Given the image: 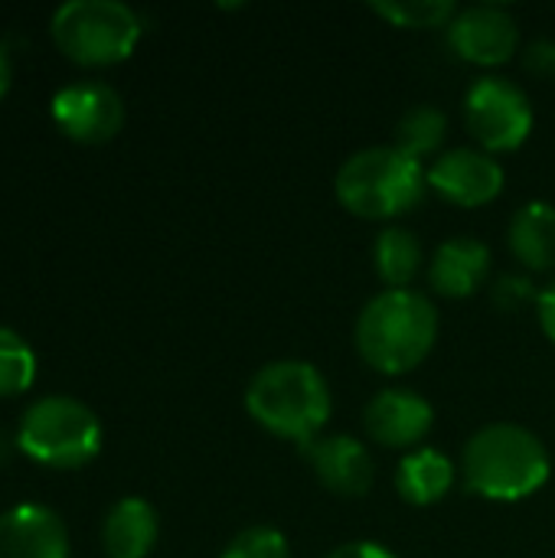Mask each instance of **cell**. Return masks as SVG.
Wrapping results in <instances>:
<instances>
[{"label":"cell","mask_w":555,"mask_h":558,"mask_svg":"<svg viewBox=\"0 0 555 558\" xmlns=\"http://www.w3.org/2000/svg\"><path fill=\"white\" fill-rule=\"evenodd\" d=\"M0 558H69L65 523L39 504H20L0 517Z\"/></svg>","instance_id":"cell-13"},{"label":"cell","mask_w":555,"mask_h":558,"mask_svg":"<svg viewBox=\"0 0 555 558\" xmlns=\"http://www.w3.org/2000/svg\"><path fill=\"white\" fill-rule=\"evenodd\" d=\"M33 379H36V353L16 330L0 327V399L26 392Z\"/></svg>","instance_id":"cell-21"},{"label":"cell","mask_w":555,"mask_h":558,"mask_svg":"<svg viewBox=\"0 0 555 558\" xmlns=\"http://www.w3.org/2000/svg\"><path fill=\"white\" fill-rule=\"evenodd\" d=\"M536 317H540L543 333L555 343V281H550V284L540 291V298H536Z\"/></svg>","instance_id":"cell-26"},{"label":"cell","mask_w":555,"mask_h":558,"mask_svg":"<svg viewBox=\"0 0 555 558\" xmlns=\"http://www.w3.org/2000/svg\"><path fill=\"white\" fill-rule=\"evenodd\" d=\"M245 409L258 428L304 448L307 441L321 438L324 425L330 422L334 399L324 373L314 363L275 360L252 376L245 389Z\"/></svg>","instance_id":"cell-3"},{"label":"cell","mask_w":555,"mask_h":558,"mask_svg":"<svg viewBox=\"0 0 555 558\" xmlns=\"http://www.w3.org/2000/svg\"><path fill=\"white\" fill-rule=\"evenodd\" d=\"M363 425L376 445L415 451L435 425V409L425 396L412 389H383L370 399Z\"/></svg>","instance_id":"cell-11"},{"label":"cell","mask_w":555,"mask_h":558,"mask_svg":"<svg viewBox=\"0 0 555 558\" xmlns=\"http://www.w3.org/2000/svg\"><path fill=\"white\" fill-rule=\"evenodd\" d=\"M461 474L471 494L494 504H517L546 487L553 461L546 445L530 428L494 422L468 438Z\"/></svg>","instance_id":"cell-1"},{"label":"cell","mask_w":555,"mask_h":558,"mask_svg":"<svg viewBox=\"0 0 555 558\" xmlns=\"http://www.w3.org/2000/svg\"><path fill=\"white\" fill-rule=\"evenodd\" d=\"M141 29V16L121 0H69L49 23L56 49L88 69L124 62L134 52Z\"/></svg>","instance_id":"cell-5"},{"label":"cell","mask_w":555,"mask_h":558,"mask_svg":"<svg viewBox=\"0 0 555 558\" xmlns=\"http://www.w3.org/2000/svg\"><path fill=\"white\" fill-rule=\"evenodd\" d=\"M507 242L514 258L530 271L555 268V206L533 199L520 206L510 219Z\"/></svg>","instance_id":"cell-16"},{"label":"cell","mask_w":555,"mask_h":558,"mask_svg":"<svg viewBox=\"0 0 555 558\" xmlns=\"http://www.w3.org/2000/svg\"><path fill=\"white\" fill-rule=\"evenodd\" d=\"M491 275V248L481 239H448L429 262V284L442 298H471Z\"/></svg>","instance_id":"cell-14"},{"label":"cell","mask_w":555,"mask_h":558,"mask_svg":"<svg viewBox=\"0 0 555 558\" xmlns=\"http://www.w3.org/2000/svg\"><path fill=\"white\" fill-rule=\"evenodd\" d=\"M10 448H13V445H10V438H7V435L0 432V464H3L7 458H10Z\"/></svg>","instance_id":"cell-28"},{"label":"cell","mask_w":555,"mask_h":558,"mask_svg":"<svg viewBox=\"0 0 555 558\" xmlns=\"http://www.w3.org/2000/svg\"><path fill=\"white\" fill-rule=\"evenodd\" d=\"M455 484V464L448 454L435 448H415L399 461L396 471V490L412 507H435L448 497Z\"/></svg>","instance_id":"cell-17"},{"label":"cell","mask_w":555,"mask_h":558,"mask_svg":"<svg viewBox=\"0 0 555 558\" xmlns=\"http://www.w3.org/2000/svg\"><path fill=\"white\" fill-rule=\"evenodd\" d=\"M10 78H13V65H10V56H7L3 46H0V98H3L7 88H10Z\"/></svg>","instance_id":"cell-27"},{"label":"cell","mask_w":555,"mask_h":558,"mask_svg":"<svg viewBox=\"0 0 555 558\" xmlns=\"http://www.w3.org/2000/svg\"><path fill=\"white\" fill-rule=\"evenodd\" d=\"M160 533L157 510L141 497L118 500L101 523V549L108 558H147Z\"/></svg>","instance_id":"cell-15"},{"label":"cell","mask_w":555,"mask_h":558,"mask_svg":"<svg viewBox=\"0 0 555 558\" xmlns=\"http://www.w3.org/2000/svg\"><path fill=\"white\" fill-rule=\"evenodd\" d=\"M422 262H425V252L412 229L389 226L373 242V265H376L379 281L389 291H406L419 278Z\"/></svg>","instance_id":"cell-18"},{"label":"cell","mask_w":555,"mask_h":558,"mask_svg":"<svg viewBox=\"0 0 555 558\" xmlns=\"http://www.w3.org/2000/svg\"><path fill=\"white\" fill-rule=\"evenodd\" d=\"M357 350L366 366L383 376H402L422 366L438 340V311L435 304L406 288L379 291L370 298L357 317L353 330Z\"/></svg>","instance_id":"cell-2"},{"label":"cell","mask_w":555,"mask_h":558,"mask_svg":"<svg viewBox=\"0 0 555 558\" xmlns=\"http://www.w3.org/2000/svg\"><path fill=\"white\" fill-rule=\"evenodd\" d=\"M523 65L533 75H553L555 72V43L553 39H536L523 52Z\"/></svg>","instance_id":"cell-24"},{"label":"cell","mask_w":555,"mask_h":558,"mask_svg":"<svg viewBox=\"0 0 555 558\" xmlns=\"http://www.w3.org/2000/svg\"><path fill=\"white\" fill-rule=\"evenodd\" d=\"M533 298H540V294L533 291V281L527 275H500L494 281V301L504 311H520Z\"/></svg>","instance_id":"cell-23"},{"label":"cell","mask_w":555,"mask_h":558,"mask_svg":"<svg viewBox=\"0 0 555 558\" xmlns=\"http://www.w3.org/2000/svg\"><path fill=\"white\" fill-rule=\"evenodd\" d=\"M307 468L314 471V477L337 497L357 500L363 494H370L373 481H376V464L370 458V448L353 438V435H321L314 441H307L304 448Z\"/></svg>","instance_id":"cell-12"},{"label":"cell","mask_w":555,"mask_h":558,"mask_svg":"<svg viewBox=\"0 0 555 558\" xmlns=\"http://www.w3.org/2000/svg\"><path fill=\"white\" fill-rule=\"evenodd\" d=\"M327 558H396L386 546L379 543H370V539H360V543H343L337 546Z\"/></svg>","instance_id":"cell-25"},{"label":"cell","mask_w":555,"mask_h":558,"mask_svg":"<svg viewBox=\"0 0 555 558\" xmlns=\"http://www.w3.org/2000/svg\"><path fill=\"white\" fill-rule=\"evenodd\" d=\"M445 131H448V118H445L442 108H435V105H415V108H409L399 118L393 147H399L402 154H409V157H415L422 163V157H432V154L442 150Z\"/></svg>","instance_id":"cell-19"},{"label":"cell","mask_w":555,"mask_h":558,"mask_svg":"<svg viewBox=\"0 0 555 558\" xmlns=\"http://www.w3.org/2000/svg\"><path fill=\"white\" fill-rule=\"evenodd\" d=\"M504 167L494 154L481 147H455L432 160L429 167V186L464 209H478L494 203L504 193Z\"/></svg>","instance_id":"cell-10"},{"label":"cell","mask_w":555,"mask_h":558,"mask_svg":"<svg viewBox=\"0 0 555 558\" xmlns=\"http://www.w3.org/2000/svg\"><path fill=\"white\" fill-rule=\"evenodd\" d=\"M425 190H429V170L393 144L363 147L350 154L334 180V193L340 206L373 222L406 216L422 203Z\"/></svg>","instance_id":"cell-4"},{"label":"cell","mask_w":555,"mask_h":558,"mask_svg":"<svg viewBox=\"0 0 555 558\" xmlns=\"http://www.w3.org/2000/svg\"><path fill=\"white\" fill-rule=\"evenodd\" d=\"M219 558H291V546L275 526H249L229 539Z\"/></svg>","instance_id":"cell-22"},{"label":"cell","mask_w":555,"mask_h":558,"mask_svg":"<svg viewBox=\"0 0 555 558\" xmlns=\"http://www.w3.org/2000/svg\"><path fill=\"white\" fill-rule=\"evenodd\" d=\"M464 118L487 154H507L527 144L533 134V105L530 95L500 75H481L464 95Z\"/></svg>","instance_id":"cell-7"},{"label":"cell","mask_w":555,"mask_h":558,"mask_svg":"<svg viewBox=\"0 0 555 558\" xmlns=\"http://www.w3.org/2000/svg\"><path fill=\"white\" fill-rule=\"evenodd\" d=\"M373 13L399 29H438L451 26L458 7L451 0H373Z\"/></svg>","instance_id":"cell-20"},{"label":"cell","mask_w":555,"mask_h":558,"mask_svg":"<svg viewBox=\"0 0 555 558\" xmlns=\"http://www.w3.org/2000/svg\"><path fill=\"white\" fill-rule=\"evenodd\" d=\"M448 46L458 59L471 65H504L520 49V26L514 13L500 3H474L458 10L448 26Z\"/></svg>","instance_id":"cell-9"},{"label":"cell","mask_w":555,"mask_h":558,"mask_svg":"<svg viewBox=\"0 0 555 558\" xmlns=\"http://www.w3.org/2000/svg\"><path fill=\"white\" fill-rule=\"evenodd\" d=\"M52 121L56 128L79 144H105L124 124L121 95L95 78L72 82L52 95Z\"/></svg>","instance_id":"cell-8"},{"label":"cell","mask_w":555,"mask_h":558,"mask_svg":"<svg viewBox=\"0 0 555 558\" xmlns=\"http://www.w3.org/2000/svg\"><path fill=\"white\" fill-rule=\"evenodd\" d=\"M16 448L43 468L75 471L101 451V422L79 399L43 396L23 412Z\"/></svg>","instance_id":"cell-6"}]
</instances>
